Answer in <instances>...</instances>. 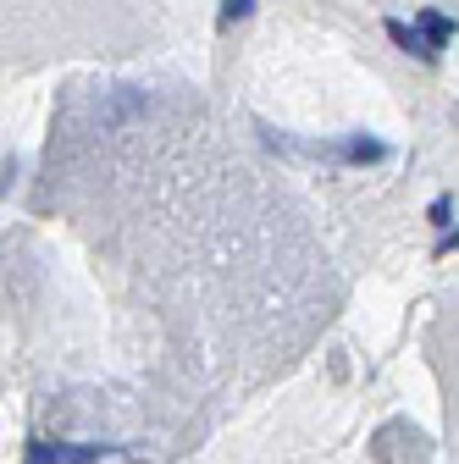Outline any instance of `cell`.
<instances>
[{
    "label": "cell",
    "instance_id": "1",
    "mask_svg": "<svg viewBox=\"0 0 459 464\" xmlns=\"http://www.w3.org/2000/svg\"><path fill=\"white\" fill-rule=\"evenodd\" d=\"M122 459V448H100V442H34L28 464H111Z\"/></svg>",
    "mask_w": 459,
    "mask_h": 464
},
{
    "label": "cell",
    "instance_id": "2",
    "mask_svg": "<svg viewBox=\"0 0 459 464\" xmlns=\"http://www.w3.org/2000/svg\"><path fill=\"white\" fill-rule=\"evenodd\" d=\"M133 111H150V94H139V89H117V94L100 105V122H105V128H117V122H128Z\"/></svg>",
    "mask_w": 459,
    "mask_h": 464
},
{
    "label": "cell",
    "instance_id": "3",
    "mask_svg": "<svg viewBox=\"0 0 459 464\" xmlns=\"http://www.w3.org/2000/svg\"><path fill=\"white\" fill-rule=\"evenodd\" d=\"M382 28H387V39H393L398 50H410V55H421V62H432V55H437V50H432V44L421 39V28H410V23H398V17H387Z\"/></svg>",
    "mask_w": 459,
    "mask_h": 464
},
{
    "label": "cell",
    "instance_id": "4",
    "mask_svg": "<svg viewBox=\"0 0 459 464\" xmlns=\"http://www.w3.org/2000/svg\"><path fill=\"white\" fill-rule=\"evenodd\" d=\"M415 28H421V39H426L432 50H443V44L454 39V17H443V12H421V23H415Z\"/></svg>",
    "mask_w": 459,
    "mask_h": 464
},
{
    "label": "cell",
    "instance_id": "5",
    "mask_svg": "<svg viewBox=\"0 0 459 464\" xmlns=\"http://www.w3.org/2000/svg\"><path fill=\"white\" fill-rule=\"evenodd\" d=\"M337 155H343V160H355V166H376V160H387V144H376V139H349Z\"/></svg>",
    "mask_w": 459,
    "mask_h": 464
},
{
    "label": "cell",
    "instance_id": "6",
    "mask_svg": "<svg viewBox=\"0 0 459 464\" xmlns=\"http://www.w3.org/2000/svg\"><path fill=\"white\" fill-rule=\"evenodd\" d=\"M255 12V0H221V28H233V23H244Z\"/></svg>",
    "mask_w": 459,
    "mask_h": 464
},
{
    "label": "cell",
    "instance_id": "7",
    "mask_svg": "<svg viewBox=\"0 0 459 464\" xmlns=\"http://www.w3.org/2000/svg\"><path fill=\"white\" fill-rule=\"evenodd\" d=\"M448 210H454V199H448V194H443V199H437V205H432V221H437V227H443V221H448Z\"/></svg>",
    "mask_w": 459,
    "mask_h": 464
}]
</instances>
